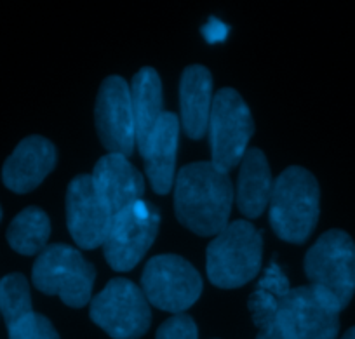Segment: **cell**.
Returning <instances> with one entry per match:
<instances>
[{"mask_svg":"<svg viewBox=\"0 0 355 339\" xmlns=\"http://www.w3.org/2000/svg\"><path fill=\"white\" fill-rule=\"evenodd\" d=\"M234 204V186L213 162L182 167L174 184V211L185 228L200 237L218 235L227 228Z\"/></svg>","mask_w":355,"mask_h":339,"instance_id":"obj_1","label":"cell"},{"mask_svg":"<svg viewBox=\"0 0 355 339\" xmlns=\"http://www.w3.org/2000/svg\"><path fill=\"white\" fill-rule=\"evenodd\" d=\"M319 183L310 171L291 166L277 177L270 198V225L279 238L303 244L319 221Z\"/></svg>","mask_w":355,"mask_h":339,"instance_id":"obj_2","label":"cell"},{"mask_svg":"<svg viewBox=\"0 0 355 339\" xmlns=\"http://www.w3.org/2000/svg\"><path fill=\"white\" fill-rule=\"evenodd\" d=\"M207 279L221 289H235L261 270V234L248 221L228 223L207 245Z\"/></svg>","mask_w":355,"mask_h":339,"instance_id":"obj_3","label":"cell"},{"mask_svg":"<svg viewBox=\"0 0 355 339\" xmlns=\"http://www.w3.org/2000/svg\"><path fill=\"white\" fill-rule=\"evenodd\" d=\"M32 277L40 293L60 296L71 308H82L91 303L96 272L77 249L53 244L35 259Z\"/></svg>","mask_w":355,"mask_h":339,"instance_id":"obj_4","label":"cell"},{"mask_svg":"<svg viewBox=\"0 0 355 339\" xmlns=\"http://www.w3.org/2000/svg\"><path fill=\"white\" fill-rule=\"evenodd\" d=\"M207 132L213 155L211 162L228 173L244 159L254 132L251 110L235 89L225 87L214 94Z\"/></svg>","mask_w":355,"mask_h":339,"instance_id":"obj_5","label":"cell"},{"mask_svg":"<svg viewBox=\"0 0 355 339\" xmlns=\"http://www.w3.org/2000/svg\"><path fill=\"white\" fill-rule=\"evenodd\" d=\"M89 317L114 339H138L152 324L143 290L128 279H114L91 299Z\"/></svg>","mask_w":355,"mask_h":339,"instance_id":"obj_6","label":"cell"},{"mask_svg":"<svg viewBox=\"0 0 355 339\" xmlns=\"http://www.w3.org/2000/svg\"><path fill=\"white\" fill-rule=\"evenodd\" d=\"M160 214L146 200H138L114 214L103 242L105 258L115 272H129L148 252L159 234Z\"/></svg>","mask_w":355,"mask_h":339,"instance_id":"obj_7","label":"cell"},{"mask_svg":"<svg viewBox=\"0 0 355 339\" xmlns=\"http://www.w3.org/2000/svg\"><path fill=\"white\" fill-rule=\"evenodd\" d=\"M305 273L313 286L333 294L341 308L355 294V242L347 232L329 230L305 256Z\"/></svg>","mask_w":355,"mask_h":339,"instance_id":"obj_8","label":"cell"},{"mask_svg":"<svg viewBox=\"0 0 355 339\" xmlns=\"http://www.w3.org/2000/svg\"><path fill=\"white\" fill-rule=\"evenodd\" d=\"M141 290L153 306L176 315L199 299L202 279L182 256L160 254L146 263L141 275Z\"/></svg>","mask_w":355,"mask_h":339,"instance_id":"obj_9","label":"cell"},{"mask_svg":"<svg viewBox=\"0 0 355 339\" xmlns=\"http://www.w3.org/2000/svg\"><path fill=\"white\" fill-rule=\"evenodd\" d=\"M341 310L333 294L310 284L289 290L281 317L296 339H336Z\"/></svg>","mask_w":355,"mask_h":339,"instance_id":"obj_10","label":"cell"},{"mask_svg":"<svg viewBox=\"0 0 355 339\" xmlns=\"http://www.w3.org/2000/svg\"><path fill=\"white\" fill-rule=\"evenodd\" d=\"M96 129L108 153L129 157L136 145L131 91L122 77L112 75L101 84L94 108Z\"/></svg>","mask_w":355,"mask_h":339,"instance_id":"obj_11","label":"cell"},{"mask_svg":"<svg viewBox=\"0 0 355 339\" xmlns=\"http://www.w3.org/2000/svg\"><path fill=\"white\" fill-rule=\"evenodd\" d=\"M112 218L94 188L93 177L89 174L75 176L67 191V223L75 244L82 249L103 245Z\"/></svg>","mask_w":355,"mask_h":339,"instance_id":"obj_12","label":"cell"},{"mask_svg":"<svg viewBox=\"0 0 355 339\" xmlns=\"http://www.w3.org/2000/svg\"><path fill=\"white\" fill-rule=\"evenodd\" d=\"M93 184L101 202L107 205L112 216L128 205L141 200L145 193V181L141 173L119 153H107L94 166Z\"/></svg>","mask_w":355,"mask_h":339,"instance_id":"obj_13","label":"cell"},{"mask_svg":"<svg viewBox=\"0 0 355 339\" xmlns=\"http://www.w3.org/2000/svg\"><path fill=\"white\" fill-rule=\"evenodd\" d=\"M56 166V146L42 136H28L2 167V181L16 193L35 190Z\"/></svg>","mask_w":355,"mask_h":339,"instance_id":"obj_14","label":"cell"},{"mask_svg":"<svg viewBox=\"0 0 355 339\" xmlns=\"http://www.w3.org/2000/svg\"><path fill=\"white\" fill-rule=\"evenodd\" d=\"M180 145V121L174 113L164 112L160 121L153 128L146 145L139 153L145 159L146 176L152 188L160 195H166L174 183L176 153Z\"/></svg>","mask_w":355,"mask_h":339,"instance_id":"obj_15","label":"cell"},{"mask_svg":"<svg viewBox=\"0 0 355 339\" xmlns=\"http://www.w3.org/2000/svg\"><path fill=\"white\" fill-rule=\"evenodd\" d=\"M213 77L202 64H190L183 70L180 82V108L187 136L200 139L209 125L213 108Z\"/></svg>","mask_w":355,"mask_h":339,"instance_id":"obj_16","label":"cell"},{"mask_svg":"<svg viewBox=\"0 0 355 339\" xmlns=\"http://www.w3.org/2000/svg\"><path fill=\"white\" fill-rule=\"evenodd\" d=\"M241 173L237 183V205L245 218H258L266 205H270L274 180L270 166L261 150L248 148L241 160Z\"/></svg>","mask_w":355,"mask_h":339,"instance_id":"obj_17","label":"cell"},{"mask_svg":"<svg viewBox=\"0 0 355 339\" xmlns=\"http://www.w3.org/2000/svg\"><path fill=\"white\" fill-rule=\"evenodd\" d=\"M129 91H131L132 113H135L136 145L141 152L153 128L164 115L162 82H160L159 73L150 67L141 68L132 77Z\"/></svg>","mask_w":355,"mask_h":339,"instance_id":"obj_18","label":"cell"},{"mask_svg":"<svg viewBox=\"0 0 355 339\" xmlns=\"http://www.w3.org/2000/svg\"><path fill=\"white\" fill-rule=\"evenodd\" d=\"M291 289L293 287L289 286L288 277L284 275L281 266L275 263V259H272L268 268L259 279L254 293L249 296L248 301V308L251 311L256 327L259 329L263 325L270 324L281 315L282 303H284L286 296Z\"/></svg>","mask_w":355,"mask_h":339,"instance_id":"obj_19","label":"cell"},{"mask_svg":"<svg viewBox=\"0 0 355 339\" xmlns=\"http://www.w3.org/2000/svg\"><path fill=\"white\" fill-rule=\"evenodd\" d=\"M51 235L49 216L39 207H26L12 219L8 228V242L16 252L25 256L40 254Z\"/></svg>","mask_w":355,"mask_h":339,"instance_id":"obj_20","label":"cell"},{"mask_svg":"<svg viewBox=\"0 0 355 339\" xmlns=\"http://www.w3.org/2000/svg\"><path fill=\"white\" fill-rule=\"evenodd\" d=\"M33 311L32 294L28 280L21 273H11L0 280V313L6 324L18 320L23 315Z\"/></svg>","mask_w":355,"mask_h":339,"instance_id":"obj_21","label":"cell"},{"mask_svg":"<svg viewBox=\"0 0 355 339\" xmlns=\"http://www.w3.org/2000/svg\"><path fill=\"white\" fill-rule=\"evenodd\" d=\"M9 339H60V334L44 315L30 311L8 324Z\"/></svg>","mask_w":355,"mask_h":339,"instance_id":"obj_22","label":"cell"},{"mask_svg":"<svg viewBox=\"0 0 355 339\" xmlns=\"http://www.w3.org/2000/svg\"><path fill=\"white\" fill-rule=\"evenodd\" d=\"M199 331L192 317L187 313H176L167 318L157 331L155 339H197Z\"/></svg>","mask_w":355,"mask_h":339,"instance_id":"obj_23","label":"cell"},{"mask_svg":"<svg viewBox=\"0 0 355 339\" xmlns=\"http://www.w3.org/2000/svg\"><path fill=\"white\" fill-rule=\"evenodd\" d=\"M256 339H296L293 336V332L289 331V327L286 325V322L282 320V317L279 315L275 320H272L270 324L259 327L258 336Z\"/></svg>","mask_w":355,"mask_h":339,"instance_id":"obj_24","label":"cell"},{"mask_svg":"<svg viewBox=\"0 0 355 339\" xmlns=\"http://www.w3.org/2000/svg\"><path fill=\"white\" fill-rule=\"evenodd\" d=\"M341 339H355V327L348 329V331L341 336Z\"/></svg>","mask_w":355,"mask_h":339,"instance_id":"obj_25","label":"cell"},{"mask_svg":"<svg viewBox=\"0 0 355 339\" xmlns=\"http://www.w3.org/2000/svg\"><path fill=\"white\" fill-rule=\"evenodd\" d=\"M0 219H2V207H0Z\"/></svg>","mask_w":355,"mask_h":339,"instance_id":"obj_26","label":"cell"}]
</instances>
